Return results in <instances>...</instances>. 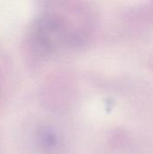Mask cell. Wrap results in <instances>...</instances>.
I'll list each match as a JSON object with an SVG mask.
<instances>
[{"instance_id": "cell-1", "label": "cell", "mask_w": 153, "mask_h": 154, "mask_svg": "<svg viewBox=\"0 0 153 154\" xmlns=\"http://www.w3.org/2000/svg\"><path fill=\"white\" fill-rule=\"evenodd\" d=\"M90 11L78 4H52L32 23L25 51L32 61L40 62L63 49L84 44L92 28Z\"/></svg>"}]
</instances>
